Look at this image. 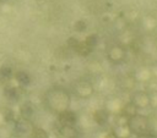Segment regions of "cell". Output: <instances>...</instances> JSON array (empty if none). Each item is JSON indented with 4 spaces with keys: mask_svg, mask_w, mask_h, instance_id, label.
Here are the masks:
<instances>
[{
    "mask_svg": "<svg viewBox=\"0 0 157 138\" xmlns=\"http://www.w3.org/2000/svg\"><path fill=\"white\" fill-rule=\"evenodd\" d=\"M119 112H121V114L125 115L126 117H130L131 115H134L135 112H137V109H136V107L132 105V103L130 101V103L123 105V106L120 107V111H119Z\"/></svg>",
    "mask_w": 157,
    "mask_h": 138,
    "instance_id": "obj_13",
    "label": "cell"
},
{
    "mask_svg": "<svg viewBox=\"0 0 157 138\" xmlns=\"http://www.w3.org/2000/svg\"><path fill=\"white\" fill-rule=\"evenodd\" d=\"M108 57L113 62L121 61L124 59V50H123V48H120V46H113L109 50V53H108Z\"/></svg>",
    "mask_w": 157,
    "mask_h": 138,
    "instance_id": "obj_8",
    "label": "cell"
},
{
    "mask_svg": "<svg viewBox=\"0 0 157 138\" xmlns=\"http://www.w3.org/2000/svg\"><path fill=\"white\" fill-rule=\"evenodd\" d=\"M103 138H117V136L114 134V132H113V131H110V132H109V133H107Z\"/></svg>",
    "mask_w": 157,
    "mask_h": 138,
    "instance_id": "obj_16",
    "label": "cell"
},
{
    "mask_svg": "<svg viewBox=\"0 0 157 138\" xmlns=\"http://www.w3.org/2000/svg\"><path fill=\"white\" fill-rule=\"evenodd\" d=\"M11 74H12V71L10 67H1L0 68V79H10L11 78Z\"/></svg>",
    "mask_w": 157,
    "mask_h": 138,
    "instance_id": "obj_15",
    "label": "cell"
},
{
    "mask_svg": "<svg viewBox=\"0 0 157 138\" xmlns=\"http://www.w3.org/2000/svg\"><path fill=\"white\" fill-rule=\"evenodd\" d=\"M32 127H33V125H32L31 120H26V118H22V117H21V120H18V121L16 122V125H15L16 133L20 134V136H21V134H28V133L31 132Z\"/></svg>",
    "mask_w": 157,
    "mask_h": 138,
    "instance_id": "obj_6",
    "label": "cell"
},
{
    "mask_svg": "<svg viewBox=\"0 0 157 138\" xmlns=\"http://www.w3.org/2000/svg\"><path fill=\"white\" fill-rule=\"evenodd\" d=\"M75 94L80 98H90L93 94V87L88 82H81L75 87Z\"/></svg>",
    "mask_w": 157,
    "mask_h": 138,
    "instance_id": "obj_5",
    "label": "cell"
},
{
    "mask_svg": "<svg viewBox=\"0 0 157 138\" xmlns=\"http://www.w3.org/2000/svg\"><path fill=\"white\" fill-rule=\"evenodd\" d=\"M93 118L96 121V123H98L99 126H104L108 120H109V111L107 109H101V110H96Z\"/></svg>",
    "mask_w": 157,
    "mask_h": 138,
    "instance_id": "obj_7",
    "label": "cell"
},
{
    "mask_svg": "<svg viewBox=\"0 0 157 138\" xmlns=\"http://www.w3.org/2000/svg\"><path fill=\"white\" fill-rule=\"evenodd\" d=\"M9 138H21V136H20V134H17V133H16V134H12V136H10V137H9Z\"/></svg>",
    "mask_w": 157,
    "mask_h": 138,
    "instance_id": "obj_18",
    "label": "cell"
},
{
    "mask_svg": "<svg viewBox=\"0 0 157 138\" xmlns=\"http://www.w3.org/2000/svg\"><path fill=\"white\" fill-rule=\"evenodd\" d=\"M15 78H16V81H17L20 84H22V85H27V84L29 83V77H28V74L25 73L23 71H18V72H16Z\"/></svg>",
    "mask_w": 157,
    "mask_h": 138,
    "instance_id": "obj_14",
    "label": "cell"
},
{
    "mask_svg": "<svg viewBox=\"0 0 157 138\" xmlns=\"http://www.w3.org/2000/svg\"><path fill=\"white\" fill-rule=\"evenodd\" d=\"M58 121H59L60 126H75L77 117L74 111L66 109L58 114Z\"/></svg>",
    "mask_w": 157,
    "mask_h": 138,
    "instance_id": "obj_4",
    "label": "cell"
},
{
    "mask_svg": "<svg viewBox=\"0 0 157 138\" xmlns=\"http://www.w3.org/2000/svg\"><path fill=\"white\" fill-rule=\"evenodd\" d=\"M114 132V134L117 136V138H128L131 133L129 131V127L128 125H118V126H114V128L112 129Z\"/></svg>",
    "mask_w": 157,
    "mask_h": 138,
    "instance_id": "obj_10",
    "label": "cell"
},
{
    "mask_svg": "<svg viewBox=\"0 0 157 138\" xmlns=\"http://www.w3.org/2000/svg\"><path fill=\"white\" fill-rule=\"evenodd\" d=\"M59 132L65 138H77V129L75 126H60Z\"/></svg>",
    "mask_w": 157,
    "mask_h": 138,
    "instance_id": "obj_9",
    "label": "cell"
},
{
    "mask_svg": "<svg viewBox=\"0 0 157 138\" xmlns=\"http://www.w3.org/2000/svg\"><path fill=\"white\" fill-rule=\"evenodd\" d=\"M28 134H29V138H49L45 129H43L42 127H36V126L32 127Z\"/></svg>",
    "mask_w": 157,
    "mask_h": 138,
    "instance_id": "obj_12",
    "label": "cell"
},
{
    "mask_svg": "<svg viewBox=\"0 0 157 138\" xmlns=\"http://www.w3.org/2000/svg\"><path fill=\"white\" fill-rule=\"evenodd\" d=\"M137 138H155L151 133H146V134H141V136H137Z\"/></svg>",
    "mask_w": 157,
    "mask_h": 138,
    "instance_id": "obj_17",
    "label": "cell"
},
{
    "mask_svg": "<svg viewBox=\"0 0 157 138\" xmlns=\"http://www.w3.org/2000/svg\"><path fill=\"white\" fill-rule=\"evenodd\" d=\"M44 103L48 110L54 114H59L70 106V95L63 88H53L47 92Z\"/></svg>",
    "mask_w": 157,
    "mask_h": 138,
    "instance_id": "obj_1",
    "label": "cell"
},
{
    "mask_svg": "<svg viewBox=\"0 0 157 138\" xmlns=\"http://www.w3.org/2000/svg\"><path fill=\"white\" fill-rule=\"evenodd\" d=\"M126 125H128V127H129L130 133H131V134H135L136 137H137V136H141V134L150 133L151 122H150V118H148L146 115L135 112L134 115H131V116L128 118Z\"/></svg>",
    "mask_w": 157,
    "mask_h": 138,
    "instance_id": "obj_2",
    "label": "cell"
},
{
    "mask_svg": "<svg viewBox=\"0 0 157 138\" xmlns=\"http://www.w3.org/2000/svg\"><path fill=\"white\" fill-rule=\"evenodd\" d=\"M130 101L132 103V105L136 107V109H146L151 105V98H150V94L145 90H137L135 92L131 98H130Z\"/></svg>",
    "mask_w": 157,
    "mask_h": 138,
    "instance_id": "obj_3",
    "label": "cell"
},
{
    "mask_svg": "<svg viewBox=\"0 0 157 138\" xmlns=\"http://www.w3.org/2000/svg\"><path fill=\"white\" fill-rule=\"evenodd\" d=\"M20 115H21L22 118L31 120V117L33 115V107L31 106V104H28V103L22 104L21 107H20Z\"/></svg>",
    "mask_w": 157,
    "mask_h": 138,
    "instance_id": "obj_11",
    "label": "cell"
}]
</instances>
